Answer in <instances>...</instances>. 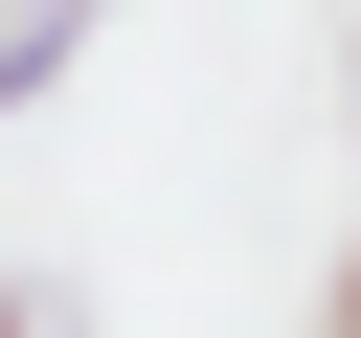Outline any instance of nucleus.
<instances>
[{
    "instance_id": "1",
    "label": "nucleus",
    "mask_w": 361,
    "mask_h": 338,
    "mask_svg": "<svg viewBox=\"0 0 361 338\" xmlns=\"http://www.w3.org/2000/svg\"><path fill=\"white\" fill-rule=\"evenodd\" d=\"M0 338H45V293H0Z\"/></svg>"
},
{
    "instance_id": "2",
    "label": "nucleus",
    "mask_w": 361,
    "mask_h": 338,
    "mask_svg": "<svg viewBox=\"0 0 361 338\" xmlns=\"http://www.w3.org/2000/svg\"><path fill=\"white\" fill-rule=\"evenodd\" d=\"M338 338H361V270H338Z\"/></svg>"
}]
</instances>
